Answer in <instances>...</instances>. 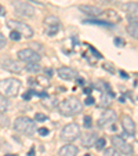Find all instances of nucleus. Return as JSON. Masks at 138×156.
<instances>
[{"label": "nucleus", "mask_w": 138, "mask_h": 156, "mask_svg": "<svg viewBox=\"0 0 138 156\" xmlns=\"http://www.w3.org/2000/svg\"><path fill=\"white\" fill-rule=\"evenodd\" d=\"M58 108H60L61 115H64V116H72V115L80 113L81 109H83V105H81V102L76 97H69V98L61 101Z\"/></svg>", "instance_id": "nucleus-1"}, {"label": "nucleus", "mask_w": 138, "mask_h": 156, "mask_svg": "<svg viewBox=\"0 0 138 156\" xmlns=\"http://www.w3.org/2000/svg\"><path fill=\"white\" fill-rule=\"evenodd\" d=\"M19 88H21V81L18 79H3L0 80V94L4 98H10V97H15L18 94Z\"/></svg>", "instance_id": "nucleus-2"}, {"label": "nucleus", "mask_w": 138, "mask_h": 156, "mask_svg": "<svg viewBox=\"0 0 138 156\" xmlns=\"http://www.w3.org/2000/svg\"><path fill=\"white\" fill-rule=\"evenodd\" d=\"M14 130L28 135V137H32V135L36 133V123H35L30 117L19 116V117H17L14 122Z\"/></svg>", "instance_id": "nucleus-3"}, {"label": "nucleus", "mask_w": 138, "mask_h": 156, "mask_svg": "<svg viewBox=\"0 0 138 156\" xmlns=\"http://www.w3.org/2000/svg\"><path fill=\"white\" fill-rule=\"evenodd\" d=\"M80 137V127L76 123H69L61 131V140L66 142H73Z\"/></svg>", "instance_id": "nucleus-4"}, {"label": "nucleus", "mask_w": 138, "mask_h": 156, "mask_svg": "<svg viewBox=\"0 0 138 156\" xmlns=\"http://www.w3.org/2000/svg\"><path fill=\"white\" fill-rule=\"evenodd\" d=\"M7 26L11 28V30L18 32L21 36H25V37H32L33 36V29L28 24H25V22L15 21V19H10V21L7 22Z\"/></svg>", "instance_id": "nucleus-5"}, {"label": "nucleus", "mask_w": 138, "mask_h": 156, "mask_svg": "<svg viewBox=\"0 0 138 156\" xmlns=\"http://www.w3.org/2000/svg\"><path fill=\"white\" fill-rule=\"evenodd\" d=\"M12 6H14L15 12L21 17H26V18H30L35 15V7L32 4L26 3V2H19V0H15L12 2Z\"/></svg>", "instance_id": "nucleus-6"}, {"label": "nucleus", "mask_w": 138, "mask_h": 156, "mask_svg": "<svg viewBox=\"0 0 138 156\" xmlns=\"http://www.w3.org/2000/svg\"><path fill=\"white\" fill-rule=\"evenodd\" d=\"M112 145L119 153H124V155H131L133 153L131 145L127 144L123 140V137H120V135H113L112 137Z\"/></svg>", "instance_id": "nucleus-7"}, {"label": "nucleus", "mask_w": 138, "mask_h": 156, "mask_svg": "<svg viewBox=\"0 0 138 156\" xmlns=\"http://www.w3.org/2000/svg\"><path fill=\"white\" fill-rule=\"evenodd\" d=\"M17 57H18L19 61L26 62V64L39 62L40 61V55L37 54L36 51H33L32 48H24V50H19L18 53H17Z\"/></svg>", "instance_id": "nucleus-8"}, {"label": "nucleus", "mask_w": 138, "mask_h": 156, "mask_svg": "<svg viewBox=\"0 0 138 156\" xmlns=\"http://www.w3.org/2000/svg\"><path fill=\"white\" fill-rule=\"evenodd\" d=\"M116 112L112 111V109H106L105 112H102V115L98 119V126L101 129H106V127L112 126V124L116 122Z\"/></svg>", "instance_id": "nucleus-9"}, {"label": "nucleus", "mask_w": 138, "mask_h": 156, "mask_svg": "<svg viewBox=\"0 0 138 156\" xmlns=\"http://www.w3.org/2000/svg\"><path fill=\"white\" fill-rule=\"evenodd\" d=\"M0 66L6 71H10V72L14 73H19L22 71V66L19 65V62H17L15 60H11V58H2L0 60Z\"/></svg>", "instance_id": "nucleus-10"}, {"label": "nucleus", "mask_w": 138, "mask_h": 156, "mask_svg": "<svg viewBox=\"0 0 138 156\" xmlns=\"http://www.w3.org/2000/svg\"><path fill=\"white\" fill-rule=\"evenodd\" d=\"M57 72L58 76L61 79H64V80H73V79L78 78V73H76L75 69L68 68V66H61V68H58Z\"/></svg>", "instance_id": "nucleus-11"}, {"label": "nucleus", "mask_w": 138, "mask_h": 156, "mask_svg": "<svg viewBox=\"0 0 138 156\" xmlns=\"http://www.w3.org/2000/svg\"><path fill=\"white\" fill-rule=\"evenodd\" d=\"M122 126H123L126 134L131 135V137L135 134V123H134V120H133L130 116L124 115V116L122 117Z\"/></svg>", "instance_id": "nucleus-12"}, {"label": "nucleus", "mask_w": 138, "mask_h": 156, "mask_svg": "<svg viewBox=\"0 0 138 156\" xmlns=\"http://www.w3.org/2000/svg\"><path fill=\"white\" fill-rule=\"evenodd\" d=\"M79 10L81 12H84L86 15L88 17H93V18H97L99 15H102V10L99 7H95V6H79Z\"/></svg>", "instance_id": "nucleus-13"}, {"label": "nucleus", "mask_w": 138, "mask_h": 156, "mask_svg": "<svg viewBox=\"0 0 138 156\" xmlns=\"http://www.w3.org/2000/svg\"><path fill=\"white\" fill-rule=\"evenodd\" d=\"M97 133H84L83 135H81V145L86 148H90L93 147L94 144H95L97 141Z\"/></svg>", "instance_id": "nucleus-14"}, {"label": "nucleus", "mask_w": 138, "mask_h": 156, "mask_svg": "<svg viewBox=\"0 0 138 156\" xmlns=\"http://www.w3.org/2000/svg\"><path fill=\"white\" fill-rule=\"evenodd\" d=\"M78 152H79L78 147H75V145H65V147H62L60 149L58 155L60 156H76Z\"/></svg>", "instance_id": "nucleus-15"}, {"label": "nucleus", "mask_w": 138, "mask_h": 156, "mask_svg": "<svg viewBox=\"0 0 138 156\" xmlns=\"http://www.w3.org/2000/svg\"><path fill=\"white\" fill-rule=\"evenodd\" d=\"M112 98H113V94L109 93V91H101V99H99L98 105L101 108H105V106H109L112 104Z\"/></svg>", "instance_id": "nucleus-16"}, {"label": "nucleus", "mask_w": 138, "mask_h": 156, "mask_svg": "<svg viewBox=\"0 0 138 156\" xmlns=\"http://www.w3.org/2000/svg\"><path fill=\"white\" fill-rule=\"evenodd\" d=\"M126 29L129 35H131L134 39H138V22H130Z\"/></svg>", "instance_id": "nucleus-17"}, {"label": "nucleus", "mask_w": 138, "mask_h": 156, "mask_svg": "<svg viewBox=\"0 0 138 156\" xmlns=\"http://www.w3.org/2000/svg\"><path fill=\"white\" fill-rule=\"evenodd\" d=\"M124 10L130 15H138V3H129L124 6Z\"/></svg>", "instance_id": "nucleus-18"}, {"label": "nucleus", "mask_w": 138, "mask_h": 156, "mask_svg": "<svg viewBox=\"0 0 138 156\" xmlns=\"http://www.w3.org/2000/svg\"><path fill=\"white\" fill-rule=\"evenodd\" d=\"M102 14L105 15L106 18H109L112 22H117V21H120V17L116 14V11H113V10H106V11H104Z\"/></svg>", "instance_id": "nucleus-19"}, {"label": "nucleus", "mask_w": 138, "mask_h": 156, "mask_svg": "<svg viewBox=\"0 0 138 156\" xmlns=\"http://www.w3.org/2000/svg\"><path fill=\"white\" fill-rule=\"evenodd\" d=\"M25 69H26L28 72H30V73H36V72H39L40 71V65L37 62H30V64H26Z\"/></svg>", "instance_id": "nucleus-20"}, {"label": "nucleus", "mask_w": 138, "mask_h": 156, "mask_svg": "<svg viewBox=\"0 0 138 156\" xmlns=\"http://www.w3.org/2000/svg\"><path fill=\"white\" fill-rule=\"evenodd\" d=\"M44 24L46 26H54V25H60V19L57 18V17H46L44 19Z\"/></svg>", "instance_id": "nucleus-21"}, {"label": "nucleus", "mask_w": 138, "mask_h": 156, "mask_svg": "<svg viewBox=\"0 0 138 156\" xmlns=\"http://www.w3.org/2000/svg\"><path fill=\"white\" fill-rule=\"evenodd\" d=\"M83 24H90V25H101V26H112V24H108L105 21H98V19H86Z\"/></svg>", "instance_id": "nucleus-22"}, {"label": "nucleus", "mask_w": 138, "mask_h": 156, "mask_svg": "<svg viewBox=\"0 0 138 156\" xmlns=\"http://www.w3.org/2000/svg\"><path fill=\"white\" fill-rule=\"evenodd\" d=\"M95 148L98 151H102V149H105V145H106V140L105 138H97V141H95Z\"/></svg>", "instance_id": "nucleus-23"}, {"label": "nucleus", "mask_w": 138, "mask_h": 156, "mask_svg": "<svg viewBox=\"0 0 138 156\" xmlns=\"http://www.w3.org/2000/svg\"><path fill=\"white\" fill-rule=\"evenodd\" d=\"M60 30V25H54V26H47L46 29V33H47L48 36H54L55 33Z\"/></svg>", "instance_id": "nucleus-24"}, {"label": "nucleus", "mask_w": 138, "mask_h": 156, "mask_svg": "<svg viewBox=\"0 0 138 156\" xmlns=\"http://www.w3.org/2000/svg\"><path fill=\"white\" fill-rule=\"evenodd\" d=\"M104 156H120V153L115 148H106L105 152H104Z\"/></svg>", "instance_id": "nucleus-25"}, {"label": "nucleus", "mask_w": 138, "mask_h": 156, "mask_svg": "<svg viewBox=\"0 0 138 156\" xmlns=\"http://www.w3.org/2000/svg\"><path fill=\"white\" fill-rule=\"evenodd\" d=\"M7 106H9V101L6 98H0V113L6 112Z\"/></svg>", "instance_id": "nucleus-26"}, {"label": "nucleus", "mask_w": 138, "mask_h": 156, "mask_svg": "<svg viewBox=\"0 0 138 156\" xmlns=\"http://www.w3.org/2000/svg\"><path fill=\"white\" fill-rule=\"evenodd\" d=\"M91 126H93V119H91V116H84V127H86V129H90Z\"/></svg>", "instance_id": "nucleus-27"}, {"label": "nucleus", "mask_w": 138, "mask_h": 156, "mask_svg": "<svg viewBox=\"0 0 138 156\" xmlns=\"http://www.w3.org/2000/svg\"><path fill=\"white\" fill-rule=\"evenodd\" d=\"M21 35H19L18 32H15V30H11V33H10V39L11 40H17V42H18V40H21Z\"/></svg>", "instance_id": "nucleus-28"}, {"label": "nucleus", "mask_w": 138, "mask_h": 156, "mask_svg": "<svg viewBox=\"0 0 138 156\" xmlns=\"http://www.w3.org/2000/svg\"><path fill=\"white\" fill-rule=\"evenodd\" d=\"M35 93H36V91H35V90H29V91H28V93H25L22 97H24V99H25V101H29V99H30V97H32V95H35Z\"/></svg>", "instance_id": "nucleus-29"}, {"label": "nucleus", "mask_w": 138, "mask_h": 156, "mask_svg": "<svg viewBox=\"0 0 138 156\" xmlns=\"http://www.w3.org/2000/svg\"><path fill=\"white\" fill-rule=\"evenodd\" d=\"M113 42H115V44H116L117 47H123L124 46V40L122 39V37H115Z\"/></svg>", "instance_id": "nucleus-30"}, {"label": "nucleus", "mask_w": 138, "mask_h": 156, "mask_svg": "<svg viewBox=\"0 0 138 156\" xmlns=\"http://www.w3.org/2000/svg\"><path fill=\"white\" fill-rule=\"evenodd\" d=\"M35 119H36L37 122H44V120H47V116L43 113H36L35 115Z\"/></svg>", "instance_id": "nucleus-31"}, {"label": "nucleus", "mask_w": 138, "mask_h": 156, "mask_svg": "<svg viewBox=\"0 0 138 156\" xmlns=\"http://www.w3.org/2000/svg\"><path fill=\"white\" fill-rule=\"evenodd\" d=\"M48 133H50V131H48L47 127H40V129H39V134H40V135H43V137H46V135H47Z\"/></svg>", "instance_id": "nucleus-32"}, {"label": "nucleus", "mask_w": 138, "mask_h": 156, "mask_svg": "<svg viewBox=\"0 0 138 156\" xmlns=\"http://www.w3.org/2000/svg\"><path fill=\"white\" fill-rule=\"evenodd\" d=\"M94 102H95V99H94L93 97H87V98H86V101H84V104H86V105H93Z\"/></svg>", "instance_id": "nucleus-33"}, {"label": "nucleus", "mask_w": 138, "mask_h": 156, "mask_svg": "<svg viewBox=\"0 0 138 156\" xmlns=\"http://www.w3.org/2000/svg\"><path fill=\"white\" fill-rule=\"evenodd\" d=\"M4 46H6V37H4L3 35L0 33V50H2V48H3Z\"/></svg>", "instance_id": "nucleus-34"}, {"label": "nucleus", "mask_w": 138, "mask_h": 156, "mask_svg": "<svg viewBox=\"0 0 138 156\" xmlns=\"http://www.w3.org/2000/svg\"><path fill=\"white\" fill-rule=\"evenodd\" d=\"M102 68H104V69H108L111 73H115L113 69H111V65H109V64H104V65H102Z\"/></svg>", "instance_id": "nucleus-35"}, {"label": "nucleus", "mask_w": 138, "mask_h": 156, "mask_svg": "<svg viewBox=\"0 0 138 156\" xmlns=\"http://www.w3.org/2000/svg\"><path fill=\"white\" fill-rule=\"evenodd\" d=\"M3 15H6V9L0 4V17H3Z\"/></svg>", "instance_id": "nucleus-36"}, {"label": "nucleus", "mask_w": 138, "mask_h": 156, "mask_svg": "<svg viewBox=\"0 0 138 156\" xmlns=\"http://www.w3.org/2000/svg\"><path fill=\"white\" fill-rule=\"evenodd\" d=\"M28 156H35V147L30 148V151H29V153H28Z\"/></svg>", "instance_id": "nucleus-37"}, {"label": "nucleus", "mask_w": 138, "mask_h": 156, "mask_svg": "<svg viewBox=\"0 0 138 156\" xmlns=\"http://www.w3.org/2000/svg\"><path fill=\"white\" fill-rule=\"evenodd\" d=\"M46 75L51 78V76H53V69H46Z\"/></svg>", "instance_id": "nucleus-38"}, {"label": "nucleus", "mask_w": 138, "mask_h": 156, "mask_svg": "<svg viewBox=\"0 0 138 156\" xmlns=\"http://www.w3.org/2000/svg\"><path fill=\"white\" fill-rule=\"evenodd\" d=\"M120 76H122V78H124V79H129V75H127L126 72H123V71L120 72Z\"/></svg>", "instance_id": "nucleus-39"}, {"label": "nucleus", "mask_w": 138, "mask_h": 156, "mask_svg": "<svg viewBox=\"0 0 138 156\" xmlns=\"http://www.w3.org/2000/svg\"><path fill=\"white\" fill-rule=\"evenodd\" d=\"M84 93H86V94H90L91 93V88H84Z\"/></svg>", "instance_id": "nucleus-40"}, {"label": "nucleus", "mask_w": 138, "mask_h": 156, "mask_svg": "<svg viewBox=\"0 0 138 156\" xmlns=\"http://www.w3.org/2000/svg\"><path fill=\"white\" fill-rule=\"evenodd\" d=\"M6 156H18V155H14V153H10V155H6Z\"/></svg>", "instance_id": "nucleus-41"}, {"label": "nucleus", "mask_w": 138, "mask_h": 156, "mask_svg": "<svg viewBox=\"0 0 138 156\" xmlns=\"http://www.w3.org/2000/svg\"><path fill=\"white\" fill-rule=\"evenodd\" d=\"M84 156H90V155H88V153H87V155H84Z\"/></svg>", "instance_id": "nucleus-42"}]
</instances>
